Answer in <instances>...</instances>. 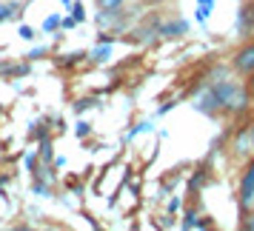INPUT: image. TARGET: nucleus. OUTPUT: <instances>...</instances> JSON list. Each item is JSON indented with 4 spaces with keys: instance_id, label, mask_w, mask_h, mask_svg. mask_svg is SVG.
Returning a JSON list of instances; mask_svg holds the SVG:
<instances>
[{
    "instance_id": "35",
    "label": "nucleus",
    "mask_w": 254,
    "mask_h": 231,
    "mask_svg": "<svg viewBox=\"0 0 254 231\" xmlns=\"http://www.w3.org/2000/svg\"><path fill=\"white\" fill-rule=\"evenodd\" d=\"M26 214H32V217H40V208H37V206H29V208H26Z\"/></svg>"
},
{
    "instance_id": "13",
    "label": "nucleus",
    "mask_w": 254,
    "mask_h": 231,
    "mask_svg": "<svg viewBox=\"0 0 254 231\" xmlns=\"http://www.w3.org/2000/svg\"><path fill=\"white\" fill-rule=\"evenodd\" d=\"M32 194H35L37 200H55L58 191H55V185H52V183L40 180V177H32Z\"/></svg>"
},
{
    "instance_id": "2",
    "label": "nucleus",
    "mask_w": 254,
    "mask_h": 231,
    "mask_svg": "<svg viewBox=\"0 0 254 231\" xmlns=\"http://www.w3.org/2000/svg\"><path fill=\"white\" fill-rule=\"evenodd\" d=\"M189 97H191V109H194V112H200V115L211 117V120L223 117V115H220L217 94H214V89H211L206 80L197 83V89H191V94H189Z\"/></svg>"
},
{
    "instance_id": "10",
    "label": "nucleus",
    "mask_w": 254,
    "mask_h": 231,
    "mask_svg": "<svg viewBox=\"0 0 254 231\" xmlns=\"http://www.w3.org/2000/svg\"><path fill=\"white\" fill-rule=\"evenodd\" d=\"M177 229L183 231H194L197 229V217H200V206L197 203H183V211L177 214Z\"/></svg>"
},
{
    "instance_id": "14",
    "label": "nucleus",
    "mask_w": 254,
    "mask_h": 231,
    "mask_svg": "<svg viewBox=\"0 0 254 231\" xmlns=\"http://www.w3.org/2000/svg\"><path fill=\"white\" fill-rule=\"evenodd\" d=\"M97 106H100V100H97L94 94H86V97H77V100L71 103V115L83 117L86 112H92V109H97Z\"/></svg>"
},
{
    "instance_id": "31",
    "label": "nucleus",
    "mask_w": 254,
    "mask_h": 231,
    "mask_svg": "<svg viewBox=\"0 0 254 231\" xmlns=\"http://www.w3.org/2000/svg\"><path fill=\"white\" fill-rule=\"evenodd\" d=\"M174 106H177V103H174V100H169V103L157 106V112H154V117H163V115H169V112H172Z\"/></svg>"
},
{
    "instance_id": "11",
    "label": "nucleus",
    "mask_w": 254,
    "mask_h": 231,
    "mask_svg": "<svg viewBox=\"0 0 254 231\" xmlns=\"http://www.w3.org/2000/svg\"><path fill=\"white\" fill-rule=\"evenodd\" d=\"M86 55L89 52H83V49H74V52H63V55H58V58L52 60L58 69H77L80 63H86Z\"/></svg>"
},
{
    "instance_id": "28",
    "label": "nucleus",
    "mask_w": 254,
    "mask_h": 231,
    "mask_svg": "<svg viewBox=\"0 0 254 231\" xmlns=\"http://www.w3.org/2000/svg\"><path fill=\"white\" fill-rule=\"evenodd\" d=\"M208 17H211V14H208L206 9H200V6L194 9V23H197V26H206V23H208Z\"/></svg>"
},
{
    "instance_id": "34",
    "label": "nucleus",
    "mask_w": 254,
    "mask_h": 231,
    "mask_svg": "<svg viewBox=\"0 0 254 231\" xmlns=\"http://www.w3.org/2000/svg\"><path fill=\"white\" fill-rule=\"evenodd\" d=\"M243 80H246V89H249V94L254 97V71L249 74V77H243Z\"/></svg>"
},
{
    "instance_id": "23",
    "label": "nucleus",
    "mask_w": 254,
    "mask_h": 231,
    "mask_svg": "<svg viewBox=\"0 0 254 231\" xmlns=\"http://www.w3.org/2000/svg\"><path fill=\"white\" fill-rule=\"evenodd\" d=\"M17 37H20L23 43H35L37 40V29L35 26H29V23H20L17 26Z\"/></svg>"
},
{
    "instance_id": "32",
    "label": "nucleus",
    "mask_w": 254,
    "mask_h": 231,
    "mask_svg": "<svg viewBox=\"0 0 254 231\" xmlns=\"http://www.w3.org/2000/svg\"><path fill=\"white\" fill-rule=\"evenodd\" d=\"M14 180V174L12 172H0V188H6V185Z\"/></svg>"
},
{
    "instance_id": "21",
    "label": "nucleus",
    "mask_w": 254,
    "mask_h": 231,
    "mask_svg": "<svg viewBox=\"0 0 254 231\" xmlns=\"http://www.w3.org/2000/svg\"><path fill=\"white\" fill-rule=\"evenodd\" d=\"M69 12H71V17H74L77 23H86V20H89V12H86V6H83V0H71Z\"/></svg>"
},
{
    "instance_id": "20",
    "label": "nucleus",
    "mask_w": 254,
    "mask_h": 231,
    "mask_svg": "<svg viewBox=\"0 0 254 231\" xmlns=\"http://www.w3.org/2000/svg\"><path fill=\"white\" fill-rule=\"evenodd\" d=\"M183 203H186V194H169L166 197V208H163V211H169V214H174V217H177V214H180V211H183Z\"/></svg>"
},
{
    "instance_id": "5",
    "label": "nucleus",
    "mask_w": 254,
    "mask_h": 231,
    "mask_svg": "<svg viewBox=\"0 0 254 231\" xmlns=\"http://www.w3.org/2000/svg\"><path fill=\"white\" fill-rule=\"evenodd\" d=\"M229 149H231V154H234L237 160H243V163L254 154V137H252V128H249V123H243V126L231 134Z\"/></svg>"
},
{
    "instance_id": "17",
    "label": "nucleus",
    "mask_w": 254,
    "mask_h": 231,
    "mask_svg": "<svg viewBox=\"0 0 254 231\" xmlns=\"http://www.w3.org/2000/svg\"><path fill=\"white\" fill-rule=\"evenodd\" d=\"M60 20H63V14L60 12H52L43 17V23H40V32L43 35H55V32H60Z\"/></svg>"
},
{
    "instance_id": "19",
    "label": "nucleus",
    "mask_w": 254,
    "mask_h": 231,
    "mask_svg": "<svg viewBox=\"0 0 254 231\" xmlns=\"http://www.w3.org/2000/svg\"><path fill=\"white\" fill-rule=\"evenodd\" d=\"M92 134H94V126L89 123V120H86V117H77V123H74V137L86 143V140L92 137Z\"/></svg>"
},
{
    "instance_id": "36",
    "label": "nucleus",
    "mask_w": 254,
    "mask_h": 231,
    "mask_svg": "<svg viewBox=\"0 0 254 231\" xmlns=\"http://www.w3.org/2000/svg\"><path fill=\"white\" fill-rule=\"evenodd\" d=\"M249 128H252V137H254V112H249ZM254 157V154H252Z\"/></svg>"
},
{
    "instance_id": "12",
    "label": "nucleus",
    "mask_w": 254,
    "mask_h": 231,
    "mask_svg": "<svg viewBox=\"0 0 254 231\" xmlns=\"http://www.w3.org/2000/svg\"><path fill=\"white\" fill-rule=\"evenodd\" d=\"M151 131H154V120H137V123H131V128L123 134V146L134 143L140 134H151Z\"/></svg>"
},
{
    "instance_id": "4",
    "label": "nucleus",
    "mask_w": 254,
    "mask_h": 231,
    "mask_svg": "<svg viewBox=\"0 0 254 231\" xmlns=\"http://www.w3.org/2000/svg\"><path fill=\"white\" fill-rule=\"evenodd\" d=\"M229 66L234 74H240V77H249L254 71V40H243L240 46L231 52V60Z\"/></svg>"
},
{
    "instance_id": "15",
    "label": "nucleus",
    "mask_w": 254,
    "mask_h": 231,
    "mask_svg": "<svg viewBox=\"0 0 254 231\" xmlns=\"http://www.w3.org/2000/svg\"><path fill=\"white\" fill-rule=\"evenodd\" d=\"M37 157H40V163H52L55 160V140L52 137L37 140Z\"/></svg>"
},
{
    "instance_id": "1",
    "label": "nucleus",
    "mask_w": 254,
    "mask_h": 231,
    "mask_svg": "<svg viewBox=\"0 0 254 231\" xmlns=\"http://www.w3.org/2000/svg\"><path fill=\"white\" fill-rule=\"evenodd\" d=\"M206 80V77H203ZM214 94H217V103H220V115L226 117H246L252 112L254 106V97L249 94L246 89V80H243L240 74H226V77H217V80H206Z\"/></svg>"
},
{
    "instance_id": "37",
    "label": "nucleus",
    "mask_w": 254,
    "mask_h": 231,
    "mask_svg": "<svg viewBox=\"0 0 254 231\" xmlns=\"http://www.w3.org/2000/svg\"><path fill=\"white\" fill-rule=\"evenodd\" d=\"M60 6H63V9H69V6H71V0H60Z\"/></svg>"
},
{
    "instance_id": "30",
    "label": "nucleus",
    "mask_w": 254,
    "mask_h": 231,
    "mask_svg": "<svg viewBox=\"0 0 254 231\" xmlns=\"http://www.w3.org/2000/svg\"><path fill=\"white\" fill-rule=\"evenodd\" d=\"M197 6H200V9H206L208 14H214V9H217V0H197Z\"/></svg>"
},
{
    "instance_id": "29",
    "label": "nucleus",
    "mask_w": 254,
    "mask_h": 231,
    "mask_svg": "<svg viewBox=\"0 0 254 231\" xmlns=\"http://www.w3.org/2000/svg\"><path fill=\"white\" fill-rule=\"evenodd\" d=\"M214 226H217V223L208 217V214H200V217H197V229H214Z\"/></svg>"
},
{
    "instance_id": "27",
    "label": "nucleus",
    "mask_w": 254,
    "mask_h": 231,
    "mask_svg": "<svg viewBox=\"0 0 254 231\" xmlns=\"http://www.w3.org/2000/svg\"><path fill=\"white\" fill-rule=\"evenodd\" d=\"M77 20H74V17H71V14H66V17H63V20H60V29H63V32H74V29H77Z\"/></svg>"
},
{
    "instance_id": "3",
    "label": "nucleus",
    "mask_w": 254,
    "mask_h": 231,
    "mask_svg": "<svg viewBox=\"0 0 254 231\" xmlns=\"http://www.w3.org/2000/svg\"><path fill=\"white\" fill-rule=\"evenodd\" d=\"M234 35L240 40H254V0H240L234 12Z\"/></svg>"
},
{
    "instance_id": "33",
    "label": "nucleus",
    "mask_w": 254,
    "mask_h": 231,
    "mask_svg": "<svg viewBox=\"0 0 254 231\" xmlns=\"http://www.w3.org/2000/svg\"><path fill=\"white\" fill-rule=\"evenodd\" d=\"M52 166H55V169H66V157H63V154H55Z\"/></svg>"
},
{
    "instance_id": "7",
    "label": "nucleus",
    "mask_w": 254,
    "mask_h": 231,
    "mask_svg": "<svg viewBox=\"0 0 254 231\" xmlns=\"http://www.w3.org/2000/svg\"><path fill=\"white\" fill-rule=\"evenodd\" d=\"M29 74H32V63L29 60L0 58V80H23Z\"/></svg>"
},
{
    "instance_id": "24",
    "label": "nucleus",
    "mask_w": 254,
    "mask_h": 231,
    "mask_svg": "<svg viewBox=\"0 0 254 231\" xmlns=\"http://www.w3.org/2000/svg\"><path fill=\"white\" fill-rule=\"evenodd\" d=\"M243 231H254V208H246L240 211V223H237Z\"/></svg>"
},
{
    "instance_id": "18",
    "label": "nucleus",
    "mask_w": 254,
    "mask_h": 231,
    "mask_svg": "<svg viewBox=\"0 0 254 231\" xmlns=\"http://www.w3.org/2000/svg\"><path fill=\"white\" fill-rule=\"evenodd\" d=\"M20 160H23V169H26V174L32 177V174L37 172V166H40V157H37V149H29V151H23L20 154Z\"/></svg>"
},
{
    "instance_id": "25",
    "label": "nucleus",
    "mask_w": 254,
    "mask_h": 231,
    "mask_svg": "<svg viewBox=\"0 0 254 231\" xmlns=\"http://www.w3.org/2000/svg\"><path fill=\"white\" fill-rule=\"evenodd\" d=\"M157 229H177V220H174V214H169V211H163L160 217H157V223H154Z\"/></svg>"
},
{
    "instance_id": "26",
    "label": "nucleus",
    "mask_w": 254,
    "mask_h": 231,
    "mask_svg": "<svg viewBox=\"0 0 254 231\" xmlns=\"http://www.w3.org/2000/svg\"><path fill=\"white\" fill-rule=\"evenodd\" d=\"M143 9H160V6H169L172 0H137Z\"/></svg>"
},
{
    "instance_id": "16",
    "label": "nucleus",
    "mask_w": 254,
    "mask_h": 231,
    "mask_svg": "<svg viewBox=\"0 0 254 231\" xmlns=\"http://www.w3.org/2000/svg\"><path fill=\"white\" fill-rule=\"evenodd\" d=\"M49 55H52V46H49V43H35V46H32V49L23 55V60H29V63H37V60L49 58Z\"/></svg>"
},
{
    "instance_id": "6",
    "label": "nucleus",
    "mask_w": 254,
    "mask_h": 231,
    "mask_svg": "<svg viewBox=\"0 0 254 231\" xmlns=\"http://www.w3.org/2000/svg\"><path fill=\"white\" fill-rule=\"evenodd\" d=\"M186 35H191V20L189 17H160L163 40H183Z\"/></svg>"
},
{
    "instance_id": "22",
    "label": "nucleus",
    "mask_w": 254,
    "mask_h": 231,
    "mask_svg": "<svg viewBox=\"0 0 254 231\" xmlns=\"http://www.w3.org/2000/svg\"><path fill=\"white\" fill-rule=\"evenodd\" d=\"M126 6V0H94V9H103V12H120Z\"/></svg>"
},
{
    "instance_id": "38",
    "label": "nucleus",
    "mask_w": 254,
    "mask_h": 231,
    "mask_svg": "<svg viewBox=\"0 0 254 231\" xmlns=\"http://www.w3.org/2000/svg\"><path fill=\"white\" fill-rule=\"evenodd\" d=\"M3 112H6V109H3V103H0V115H3Z\"/></svg>"
},
{
    "instance_id": "8",
    "label": "nucleus",
    "mask_w": 254,
    "mask_h": 231,
    "mask_svg": "<svg viewBox=\"0 0 254 231\" xmlns=\"http://www.w3.org/2000/svg\"><path fill=\"white\" fill-rule=\"evenodd\" d=\"M208 183H211V166H208V163H203V166H197L194 172H191V177L186 180V191H189L186 197L197 200V197H200V191H203Z\"/></svg>"
},
{
    "instance_id": "9",
    "label": "nucleus",
    "mask_w": 254,
    "mask_h": 231,
    "mask_svg": "<svg viewBox=\"0 0 254 231\" xmlns=\"http://www.w3.org/2000/svg\"><path fill=\"white\" fill-rule=\"evenodd\" d=\"M115 58V46L112 43H94L89 49V55H86V63H92V66H109Z\"/></svg>"
}]
</instances>
